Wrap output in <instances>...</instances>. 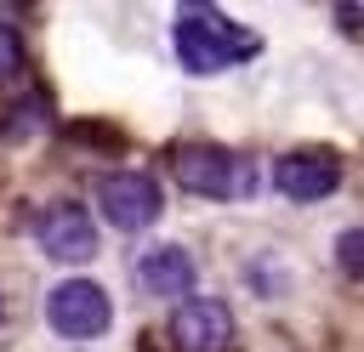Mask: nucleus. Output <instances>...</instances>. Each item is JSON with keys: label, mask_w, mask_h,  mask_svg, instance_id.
I'll return each mask as SVG.
<instances>
[{"label": "nucleus", "mask_w": 364, "mask_h": 352, "mask_svg": "<svg viewBox=\"0 0 364 352\" xmlns=\"http://www.w3.org/2000/svg\"><path fill=\"white\" fill-rule=\"evenodd\" d=\"M28 233H34V244H40L51 261H91L97 244H102L91 210L74 204V199H57V204L34 210V216H28Z\"/></svg>", "instance_id": "nucleus-4"}, {"label": "nucleus", "mask_w": 364, "mask_h": 352, "mask_svg": "<svg viewBox=\"0 0 364 352\" xmlns=\"http://www.w3.org/2000/svg\"><path fill=\"white\" fill-rule=\"evenodd\" d=\"M171 45H176V62L188 74H222L233 62H250L262 51V40L216 11H182L176 28H171Z\"/></svg>", "instance_id": "nucleus-1"}, {"label": "nucleus", "mask_w": 364, "mask_h": 352, "mask_svg": "<svg viewBox=\"0 0 364 352\" xmlns=\"http://www.w3.org/2000/svg\"><path fill=\"white\" fill-rule=\"evenodd\" d=\"M97 204H102V216H108L119 233H142V227L159 221L165 193H159V182H154L148 170H114V176L97 182Z\"/></svg>", "instance_id": "nucleus-5"}, {"label": "nucleus", "mask_w": 364, "mask_h": 352, "mask_svg": "<svg viewBox=\"0 0 364 352\" xmlns=\"http://www.w3.org/2000/svg\"><path fill=\"white\" fill-rule=\"evenodd\" d=\"M0 324H6V301H0Z\"/></svg>", "instance_id": "nucleus-12"}, {"label": "nucleus", "mask_w": 364, "mask_h": 352, "mask_svg": "<svg viewBox=\"0 0 364 352\" xmlns=\"http://www.w3.org/2000/svg\"><path fill=\"white\" fill-rule=\"evenodd\" d=\"M23 74V34L11 23H0V85H11Z\"/></svg>", "instance_id": "nucleus-9"}, {"label": "nucleus", "mask_w": 364, "mask_h": 352, "mask_svg": "<svg viewBox=\"0 0 364 352\" xmlns=\"http://www.w3.org/2000/svg\"><path fill=\"white\" fill-rule=\"evenodd\" d=\"M193 278H199V267H193V255H188L182 244H154V250L136 261V284H142L148 295H171V301H188Z\"/></svg>", "instance_id": "nucleus-8"}, {"label": "nucleus", "mask_w": 364, "mask_h": 352, "mask_svg": "<svg viewBox=\"0 0 364 352\" xmlns=\"http://www.w3.org/2000/svg\"><path fill=\"white\" fill-rule=\"evenodd\" d=\"M336 261H341L347 278H364V227H353V233L336 238Z\"/></svg>", "instance_id": "nucleus-10"}, {"label": "nucleus", "mask_w": 364, "mask_h": 352, "mask_svg": "<svg viewBox=\"0 0 364 352\" xmlns=\"http://www.w3.org/2000/svg\"><path fill=\"white\" fill-rule=\"evenodd\" d=\"M336 23L341 28H364V0H336Z\"/></svg>", "instance_id": "nucleus-11"}, {"label": "nucleus", "mask_w": 364, "mask_h": 352, "mask_svg": "<svg viewBox=\"0 0 364 352\" xmlns=\"http://www.w3.org/2000/svg\"><path fill=\"white\" fill-rule=\"evenodd\" d=\"M171 176L182 182V193H199V199H245L256 187V165L216 142H182L171 153Z\"/></svg>", "instance_id": "nucleus-2"}, {"label": "nucleus", "mask_w": 364, "mask_h": 352, "mask_svg": "<svg viewBox=\"0 0 364 352\" xmlns=\"http://www.w3.org/2000/svg\"><path fill=\"white\" fill-rule=\"evenodd\" d=\"M46 324L63 335V341H97L108 335L114 324V301L97 278H63L51 295H46Z\"/></svg>", "instance_id": "nucleus-3"}, {"label": "nucleus", "mask_w": 364, "mask_h": 352, "mask_svg": "<svg viewBox=\"0 0 364 352\" xmlns=\"http://www.w3.org/2000/svg\"><path fill=\"white\" fill-rule=\"evenodd\" d=\"M341 182V159L330 148H290L279 165H273V187L296 204H313V199H330Z\"/></svg>", "instance_id": "nucleus-6"}, {"label": "nucleus", "mask_w": 364, "mask_h": 352, "mask_svg": "<svg viewBox=\"0 0 364 352\" xmlns=\"http://www.w3.org/2000/svg\"><path fill=\"white\" fill-rule=\"evenodd\" d=\"M171 341H176V352H228L233 346V312H228V301L188 295L171 312Z\"/></svg>", "instance_id": "nucleus-7"}]
</instances>
